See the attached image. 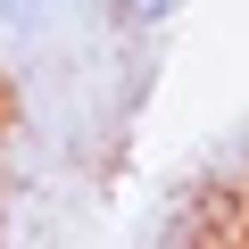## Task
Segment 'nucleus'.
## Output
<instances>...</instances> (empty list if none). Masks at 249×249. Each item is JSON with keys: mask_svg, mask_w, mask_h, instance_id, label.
Instances as JSON below:
<instances>
[{"mask_svg": "<svg viewBox=\"0 0 249 249\" xmlns=\"http://www.w3.org/2000/svg\"><path fill=\"white\" fill-rule=\"evenodd\" d=\"M183 0H133V25H158V17H175Z\"/></svg>", "mask_w": 249, "mask_h": 249, "instance_id": "nucleus-1", "label": "nucleus"}]
</instances>
